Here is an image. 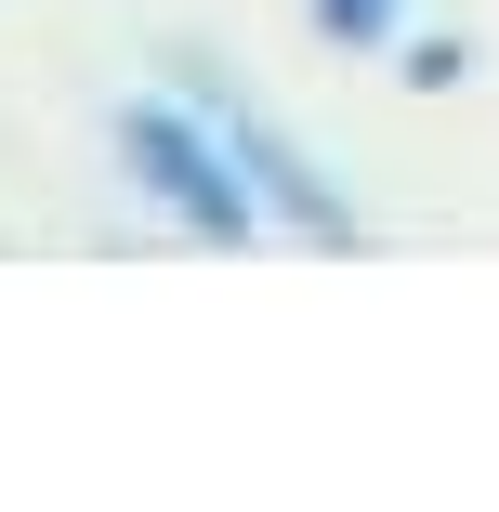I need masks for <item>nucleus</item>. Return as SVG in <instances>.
Returning a JSON list of instances; mask_svg holds the SVG:
<instances>
[{
  "label": "nucleus",
  "instance_id": "obj_1",
  "mask_svg": "<svg viewBox=\"0 0 499 512\" xmlns=\"http://www.w3.org/2000/svg\"><path fill=\"white\" fill-rule=\"evenodd\" d=\"M106 158H119V184L145 197L184 250H263V197H250V171L224 158V132L197 119L184 79L119 92V106H106Z\"/></svg>",
  "mask_w": 499,
  "mask_h": 512
},
{
  "label": "nucleus",
  "instance_id": "obj_2",
  "mask_svg": "<svg viewBox=\"0 0 499 512\" xmlns=\"http://www.w3.org/2000/svg\"><path fill=\"white\" fill-rule=\"evenodd\" d=\"M171 79L197 92V119L224 132V158L250 171V197H263V237H303V250H368V211H355V184L289 132L250 79H224V66H197V53H171Z\"/></svg>",
  "mask_w": 499,
  "mask_h": 512
},
{
  "label": "nucleus",
  "instance_id": "obj_3",
  "mask_svg": "<svg viewBox=\"0 0 499 512\" xmlns=\"http://www.w3.org/2000/svg\"><path fill=\"white\" fill-rule=\"evenodd\" d=\"M303 27L329 53H394V40H408V0H303Z\"/></svg>",
  "mask_w": 499,
  "mask_h": 512
},
{
  "label": "nucleus",
  "instance_id": "obj_4",
  "mask_svg": "<svg viewBox=\"0 0 499 512\" xmlns=\"http://www.w3.org/2000/svg\"><path fill=\"white\" fill-rule=\"evenodd\" d=\"M394 79H408V92H447V79H473V53L434 27V40H408V66H394Z\"/></svg>",
  "mask_w": 499,
  "mask_h": 512
}]
</instances>
